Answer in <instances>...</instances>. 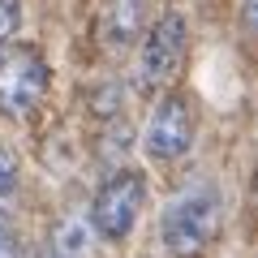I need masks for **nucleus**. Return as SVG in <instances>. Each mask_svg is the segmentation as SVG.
<instances>
[{"mask_svg": "<svg viewBox=\"0 0 258 258\" xmlns=\"http://www.w3.org/2000/svg\"><path fill=\"white\" fill-rule=\"evenodd\" d=\"M224 228V194L215 181H189L164 203L159 241L168 258H207Z\"/></svg>", "mask_w": 258, "mask_h": 258, "instance_id": "obj_1", "label": "nucleus"}, {"mask_svg": "<svg viewBox=\"0 0 258 258\" xmlns=\"http://www.w3.org/2000/svg\"><path fill=\"white\" fill-rule=\"evenodd\" d=\"M142 207H147V176H142L138 168H120V172H112L108 181L95 189V203H91L86 224L95 228L99 241L120 245L129 232L138 228Z\"/></svg>", "mask_w": 258, "mask_h": 258, "instance_id": "obj_2", "label": "nucleus"}, {"mask_svg": "<svg viewBox=\"0 0 258 258\" xmlns=\"http://www.w3.org/2000/svg\"><path fill=\"white\" fill-rule=\"evenodd\" d=\"M47 86H52V69L35 43H9L0 52V112L5 116H35L39 103L47 99Z\"/></svg>", "mask_w": 258, "mask_h": 258, "instance_id": "obj_3", "label": "nucleus"}, {"mask_svg": "<svg viewBox=\"0 0 258 258\" xmlns=\"http://www.w3.org/2000/svg\"><path fill=\"white\" fill-rule=\"evenodd\" d=\"M189 52V26H185L181 13H159L147 26L138 47V86L142 91H164L185 64Z\"/></svg>", "mask_w": 258, "mask_h": 258, "instance_id": "obj_4", "label": "nucleus"}, {"mask_svg": "<svg viewBox=\"0 0 258 258\" xmlns=\"http://www.w3.org/2000/svg\"><path fill=\"white\" fill-rule=\"evenodd\" d=\"M194 147V108L185 95L168 91L159 95V103L151 108L147 125H142V151H147V159H155V164H172V159L189 155Z\"/></svg>", "mask_w": 258, "mask_h": 258, "instance_id": "obj_5", "label": "nucleus"}, {"mask_svg": "<svg viewBox=\"0 0 258 258\" xmlns=\"http://www.w3.org/2000/svg\"><path fill=\"white\" fill-rule=\"evenodd\" d=\"M91 237H95L91 224H82V220L64 224V228H56V241L43 258H91Z\"/></svg>", "mask_w": 258, "mask_h": 258, "instance_id": "obj_6", "label": "nucleus"}, {"mask_svg": "<svg viewBox=\"0 0 258 258\" xmlns=\"http://www.w3.org/2000/svg\"><path fill=\"white\" fill-rule=\"evenodd\" d=\"M138 22H142V0H116L112 22H108L112 43H125V39H134V35H138Z\"/></svg>", "mask_w": 258, "mask_h": 258, "instance_id": "obj_7", "label": "nucleus"}, {"mask_svg": "<svg viewBox=\"0 0 258 258\" xmlns=\"http://www.w3.org/2000/svg\"><path fill=\"white\" fill-rule=\"evenodd\" d=\"M18 198V159L0 147V207Z\"/></svg>", "mask_w": 258, "mask_h": 258, "instance_id": "obj_8", "label": "nucleus"}, {"mask_svg": "<svg viewBox=\"0 0 258 258\" xmlns=\"http://www.w3.org/2000/svg\"><path fill=\"white\" fill-rule=\"evenodd\" d=\"M18 22H22V9H18V0H0V43L18 35Z\"/></svg>", "mask_w": 258, "mask_h": 258, "instance_id": "obj_9", "label": "nucleus"}, {"mask_svg": "<svg viewBox=\"0 0 258 258\" xmlns=\"http://www.w3.org/2000/svg\"><path fill=\"white\" fill-rule=\"evenodd\" d=\"M241 26L249 39H258V0H241Z\"/></svg>", "mask_w": 258, "mask_h": 258, "instance_id": "obj_10", "label": "nucleus"}, {"mask_svg": "<svg viewBox=\"0 0 258 258\" xmlns=\"http://www.w3.org/2000/svg\"><path fill=\"white\" fill-rule=\"evenodd\" d=\"M0 258H18V241H13L9 224H5V215H0Z\"/></svg>", "mask_w": 258, "mask_h": 258, "instance_id": "obj_11", "label": "nucleus"}, {"mask_svg": "<svg viewBox=\"0 0 258 258\" xmlns=\"http://www.w3.org/2000/svg\"><path fill=\"white\" fill-rule=\"evenodd\" d=\"M249 194H254V207H258V172H254V189H249Z\"/></svg>", "mask_w": 258, "mask_h": 258, "instance_id": "obj_12", "label": "nucleus"}]
</instances>
